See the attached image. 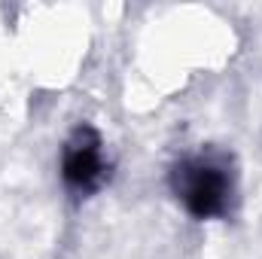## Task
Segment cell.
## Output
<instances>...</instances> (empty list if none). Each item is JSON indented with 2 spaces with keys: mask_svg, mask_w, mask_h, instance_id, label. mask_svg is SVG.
Listing matches in <instances>:
<instances>
[{
  "mask_svg": "<svg viewBox=\"0 0 262 259\" xmlns=\"http://www.w3.org/2000/svg\"><path fill=\"white\" fill-rule=\"evenodd\" d=\"M180 195H183V204L189 207L192 217L210 220V217H220L226 210L229 180L213 165H204V162L183 165L180 168Z\"/></svg>",
  "mask_w": 262,
  "mask_h": 259,
  "instance_id": "obj_1",
  "label": "cell"
},
{
  "mask_svg": "<svg viewBox=\"0 0 262 259\" xmlns=\"http://www.w3.org/2000/svg\"><path fill=\"white\" fill-rule=\"evenodd\" d=\"M104 162L98 149V137L92 131H79V140L64 153V180L76 189H92L101 180Z\"/></svg>",
  "mask_w": 262,
  "mask_h": 259,
  "instance_id": "obj_2",
  "label": "cell"
}]
</instances>
